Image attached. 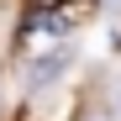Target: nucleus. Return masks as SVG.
Instances as JSON below:
<instances>
[{
  "label": "nucleus",
  "mask_w": 121,
  "mask_h": 121,
  "mask_svg": "<svg viewBox=\"0 0 121 121\" xmlns=\"http://www.w3.org/2000/svg\"><path fill=\"white\" fill-rule=\"evenodd\" d=\"M58 69H69V48H53L42 63H32V84H48V79L58 74Z\"/></svg>",
  "instance_id": "1"
},
{
  "label": "nucleus",
  "mask_w": 121,
  "mask_h": 121,
  "mask_svg": "<svg viewBox=\"0 0 121 121\" xmlns=\"http://www.w3.org/2000/svg\"><path fill=\"white\" fill-rule=\"evenodd\" d=\"M105 11H111V16H121V0H105Z\"/></svg>",
  "instance_id": "2"
}]
</instances>
